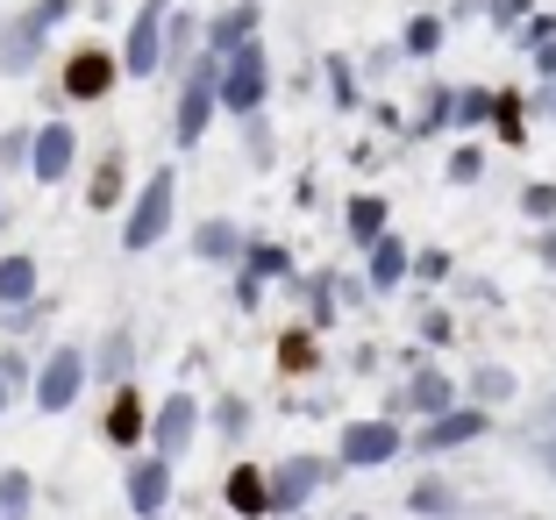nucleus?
I'll use <instances>...</instances> for the list:
<instances>
[{
  "label": "nucleus",
  "mask_w": 556,
  "mask_h": 520,
  "mask_svg": "<svg viewBox=\"0 0 556 520\" xmlns=\"http://www.w3.org/2000/svg\"><path fill=\"white\" fill-rule=\"evenodd\" d=\"M172 221H179V164H157V172L129 193V207H122V250H129V257L164 250Z\"/></svg>",
  "instance_id": "nucleus-1"
},
{
  "label": "nucleus",
  "mask_w": 556,
  "mask_h": 520,
  "mask_svg": "<svg viewBox=\"0 0 556 520\" xmlns=\"http://www.w3.org/2000/svg\"><path fill=\"white\" fill-rule=\"evenodd\" d=\"M214 114H222V58L200 50L193 65L179 72V93H172V143L200 150V136L214 129Z\"/></svg>",
  "instance_id": "nucleus-2"
},
{
  "label": "nucleus",
  "mask_w": 556,
  "mask_h": 520,
  "mask_svg": "<svg viewBox=\"0 0 556 520\" xmlns=\"http://www.w3.org/2000/svg\"><path fill=\"white\" fill-rule=\"evenodd\" d=\"M264 478H271V520H300L336 478H343V464L321 456V449H293V456H278V464H264Z\"/></svg>",
  "instance_id": "nucleus-3"
},
{
  "label": "nucleus",
  "mask_w": 556,
  "mask_h": 520,
  "mask_svg": "<svg viewBox=\"0 0 556 520\" xmlns=\"http://www.w3.org/2000/svg\"><path fill=\"white\" fill-rule=\"evenodd\" d=\"M400 456H407V421H393V414H364V421L336 428V464L343 471H386Z\"/></svg>",
  "instance_id": "nucleus-4"
},
{
  "label": "nucleus",
  "mask_w": 556,
  "mask_h": 520,
  "mask_svg": "<svg viewBox=\"0 0 556 520\" xmlns=\"http://www.w3.org/2000/svg\"><path fill=\"white\" fill-rule=\"evenodd\" d=\"M122 86V50L100 43V36H86V43L65 50V65H58V100H79V107H93V100H108Z\"/></svg>",
  "instance_id": "nucleus-5"
},
{
  "label": "nucleus",
  "mask_w": 556,
  "mask_h": 520,
  "mask_svg": "<svg viewBox=\"0 0 556 520\" xmlns=\"http://www.w3.org/2000/svg\"><path fill=\"white\" fill-rule=\"evenodd\" d=\"M264 100H271V50L243 43L222 58V114H236V122H250V114H264Z\"/></svg>",
  "instance_id": "nucleus-6"
},
{
  "label": "nucleus",
  "mask_w": 556,
  "mask_h": 520,
  "mask_svg": "<svg viewBox=\"0 0 556 520\" xmlns=\"http://www.w3.org/2000/svg\"><path fill=\"white\" fill-rule=\"evenodd\" d=\"M464 399V378H450L442 364H421L414 378H400V385H386V407L393 421H435V414H450Z\"/></svg>",
  "instance_id": "nucleus-7"
},
{
  "label": "nucleus",
  "mask_w": 556,
  "mask_h": 520,
  "mask_svg": "<svg viewBox=\"0 0 556 520\" xmlns=\"http://www.w3.org/2000/svg\"><path fill=\"white\" fill-rule=\"evenodd\" d=\"M86 385H93V364H86V350H79V342H50V357L36 364L29 399H36L43 414H72Z\"/></svg>",
  "instance_id": "nucleus-8"
},
{
  "label": "nucleus",
  "mask_w": 556,
  "mask_h": 520,
  "mask_svg": "<svg viewBox=\"0 0 556 520\" xmlns=\"http://www.w3.org/2000/svg\"><path fill=\"white\" fill-rule=\"evenodd\" d=\"M492 428H500V414L492 407H471V399H457L450 414H435V421H421L407 435L414 456H450V449H471V442H485Z\"/></svg>",
  "instance_id": "nucleus-9"
},
{
  "label": "nucleus",
  "mask_w": 556,
  "mask_h": 520,
  "mask_svg": "<svg viewBox=\"0 0 556 520\" xmlns=\"http://www.w3.org/2000/svg\"><path fill=\"white\" fill-rule=\"evenodd\" d=\"M179 0H136L129 15V36H122V79H164V15Z\"/></svg>",
  "instance_id": "nucleus-10"
},
{
  "label": "nucleus",
  "mask_w": 556,
  "mask_h": 520,
  "mask_svg": "<svg viewBox=\"0 0 556 520\" xmlns=\"http://www.w3.org/2000/svg\"><path fill=\"white\" fill-rule=\"evenodd\" d=\"M200 428H207V407H200V392L172 385V392L157 399V407H150V449L179 464V456L200 442Z\"/></svg>",
  "instance_id": "nucleus-11"
},
{
  "label": "nucleus",
  "mask_w": 556,
  "mask_h": 520,
  "mask_svg": "<svg viewBox=\"0 0 556 520\" xmlns=\"http://www.w3.org/2000/svg\"><path fill=\"white\" fill-rule=\"evenodd\" d=\"M72 172H79V129H72L65 114H50L43 129H36V143H29V179L36 186H65Z\"/></svg>",
  "instance_id": "nucleus-12"
},
{
  "label": "nucleus",
  "mask_w": 556,
  "mask_h": 520,
  "mask_svg": "<svg viewBox=\"0 0 556 520\" xmlns=\"http://www.w3.org/2000/svg\"><path fill=\"white\" fill-rule=\"evenodd\" d=\"M100 442L108 449H143L150 442V399H143V385H115L108 392V407H100Z\"/></svg>",
  "instance_id": "nucleus-13"
},
{
  "label": "nucleus",
  "mask_w": 556,
  "mask_h": 520,
  "mask_svg": "<svg viewBox=\"0 0 556 520\" xmlns=\"http://www.w3.org/2000/svg\"><path fill=\"white\" fill-rule=\"evenodd\" d=\"M172 478H179V464H172V456L136 449V456H129V471H122V492H129V506H136L143 520H157L164 506H172Z\"/></svg>",
  "instance_id": "nucleus-14"
},
{
  "label": "nucleus",
  "mask_w": 556,
  "mask_h": 520,
  "mask_svg": "<svg viewBox=\"0 0 556 520\" xmlns=\"http://www.w3.org/2000/svg\"><path fill=\"white\" fill-rule=\"evenodd\" d=\"M43 43H50V29L22 8L15 22H0V79H29L36 65H43Z\"/></svg>",
  "instance_id": "nucleus-15"
},
{
  "label": "nucleus",
  "mask_w": 556,
  "mask_h": 520,
  "mask_svg": "<svg viewBox=\"0 0 556 520\" xmlns=\"http://www.w3.org/2000/svg\"><path fill=\"white\" fill-rule=\"evenodd\" d=\"M407 278H414V243L386 228V236L364 250V286H371V300H386V293H400Z\"/></svg>",
  "instance_id": "nucleus-16"
},
{
  "label": "nucleus",
  "mask_w": 556,
  "mask_h": 520,
  "mask_svg": "<svg viewBox=\"0 0 556 520\" xmlns=\"http://www.w3.org/2000/svg\"><path fill=\"white\" fill-rule=\"evenodd\" d=\"M93 385L100 392H115V385H136V328L129 321H108V335L93 342Z\"/></svg>",
  "instance_id": "nucleus-17"
},
{
  "label": "nucleus",
  "mask_w": 556,
  "mask_h": 520,
  "mask_svg": "<svg viewBox=\"0 0 556 520\" xmlns=\"http://www.w3.org/2000/svg\"><path fill=\"white\" fill-rule=\"evenodd\" d=\"M257 36H264V0H229V8L207 15V50L214 58H229V50L257 43Z\"/></svg>",
  "instance_id": "nucleus-18"
},
{
  "label": "nucleus",
  "mask_w": 556,
  "mask_h": 520,
  "mask_svg": "<svg viewBox=\"0 0 556 520\" xmlns=\"http://www.w3.org/2000/svg\"><path fill=\"white\" fill-rule=\"evenodd\" d=\"M200 50H207V22H200L193 8H186V0H179V8L164 15V79H179V72L193 65Z\"/></svg>",
  "instance_id": "nucleus-19"
},
{
  "label": "nucleus",
  "mask_w": 556,
  "mask_h": 520,
  "mask_svg": "<svg viewBox=\"0 0 556 520\" xmlns=\"http://www.w3.org/2000/svg\"><path fill=\"white\" fill-rule=\"evenodd\" d=\"M250 250V236L229 221V214H207V221L193 228V264H222V271H236Z\"/></svg>",
  "instance_id": "nucleus-20"
},
{
  "label": "nucleus",
  "mask_w": 556,
  "mask_h": 520,
  "mask_svg": "<svg viewBox=\"0 0 556 520\" xmlns=\"http://www.w3.org/2000/svg\"><path fill=\"white\" fill-rule=\"evenodd\" d=\"M222 506L243 520H271V478H264V464H236L222 478Z\"/></svg>",
  "instance_id": "nucleus-21"
},
{
  "label": "nucleus",
  "mask_w": 556,
  "mask_h": 520,
  "mask_svg": "<svg viewBox=\"0 0 556 520\" xmlns=\"http://www.w3.org/2000/svg\"><path fill=\"white\" fill-rule=\"evenodd\" d=\"M86 207L93 214H122L129 207V157H122V150L93 157V172H86Z\"/></svg>",
  "instance_id": "nucleus-22"
},
{
  "label": "nucleus",
  "mask_w": 556,
  "mask_h": 520,
  "mask_svg": "<svg viewBox=\"0 0 556 520\" xmlns=\"http://www.w3.org/2000/svg\"><path fill=\"white\" fill-rule=\"evenodd\" d=\"M386 228H393V200H386V193H350L343 200V236L357 250H371Z\"/></svg>",
  "instance_id": "nucleus-23"
},
{
  "label": "nucleus",
  "mask_w": 556,
  "mask_h": 520,
  "mask_svg": "<svg viewBox=\"0 0 556 520\" xmlns=\"http://www.w3.org/2000/svg\"><path fill=\"white\" fill-rule=\"evenodd\" d=\"M29 300H43V271H36L29 250H8V257H0V314L29 307Z\"/></svg>",
  "instance_id": "nucleus-24"
},
{
  "label": "nucleus",
  "mask_w": 556,
  "mask_h": 520,
  "mask_svg": "<svg viewBox=\"0 0 556 520\" xmlns=\"http://www.w3.org/2000/svg\"><path fill=\"white\" fill-rule=\"evenodd\" d=\"M314 371H321V328L293 321L278 335V378H314Z\"/></svg>",
  "instance_id": "nucleus-25"
},
{
  "label": "nucleus",
  "mask_w": 556,
  "mask_h": 520,
  "mask_svg": "<svg viewBox=\"0 0 556 520\" xmlns=\"http://www.w3.org/2000/svg\"><path fill=\"white\" fill-rule=\"evenodd\" d=\"M514 392H521V378H514V364H478L471 378H464V399L471 407H514Z\"/></svg>",
  "instance_id": "nucleus-26"
},
{
  "label": "nucleus",
  "mask_w": 556,
  "mask_h": 520,
  "mask_svg": "<svg viewBox=\"0 0 556 520\" xmlns=\"http://www.w3.org/2000/svg\"><path fill=\"white\" fill-rule=\"evenodd\" d=\"M492 136L507 150H528V93H514V86H492Z\"/></svg>",
  "instance_id": "nucleus-27"
},
{
  "label": "nucleus",
  "mask_w": 556,
  "mask_h": 520,
  "mask_svg": "<svg viewBox=\"0 0 556 520\" xmlns=\"http://www.w3.org/2000/svg\"><path fill=\"white\" fill-rule=\"evenodd\" d=\"M407 513H421V520H457L464 513V499H457V485L450 478H414V492H407Z\"/></svg>",
  "instance_id": "nucleus-28"
},
{
  "label": "nucleus",
  "mask_w": 556,
  "mask_h": 520,
  "mask_svg": "<svg viewBox=\"0 0 556 520\" xmlns=\"http://www.w3.org/2000/svg\"><path fill=\"white\" fill-rule=\"evenodd\" d=\"M321 86H328V107H336V114H357V107H364L357 65H350L343 50H328V65H321Z\"/></svg>",
  "instance_id": "nucleus-29"
},
{
  "label": "nucleus",
  "mask_w": 556,
  "mask_h": 520,
  "mask_svg": "<svg viewBox=\"0 0 556 520\" xmlns=\"http://www.w3.org/2000/svg\"><path fill=\"white\" fill-rule=\"evenodd\" d=\"M492 122V86H450V129L471 136Z\"/></svg>",
  "instance_id": "nucleus-30"
},
{
  "label": "nucleus",
  "mask_w": 556,
  "mask_h": 520,
  "mask_svg": "<svg viewBox=\"0 0 556 520\" xmlns=\"http://www.w3.org/2000/svg\"><path fill=\"white\" fill-rule=\"evenodd\" d=\"M300 286V300H307V328H336V271H307V278H293Z\"/></svg>",
  "instance_id": "nucleus-31"
},
{
  "label": "nucleus",
  "mask_w": 556,
  "mask_h": 520,
  "mask_svg": "<svg viewBox=\"0 0 556 520\" xmlns=\"http://www.w3.org/2000/svg\"><path fill=\"white\" fill-rule=\"evenodd\" d=\"M250 421H257V407H250L243 392H222V399L207 407V428H214L222 442H243V435H250Z\"/></svg>",
  "instance_id": "nucleus-32"
},
{
  "label": "nucleus",
  "mask_w": 556,
  "mask_h": 520,
  "mask_svg": "<svg viewBox=\"0 0 556 520\" xmlns=\"http://www.w3.org/2000/svg\"><path fill=\"white\" fill-rule=\"evenodd\" d=\"M236 271L264 278V286H286V278H293V250H286V243H250V250H243V264H236Z\"/></svg>",
  "instance_id": "nucleus-33"
},
{
  "label": "nucleus",
  "mask_w": 556,
  "mask_h": 520,
  "mask_svg": "<svg viewBox=\"0 0 556 520\" xmlns=\"http://www.w3.org/2000/svg\"><path fill=\"white\" fill-rule=\"evenodd\" d=\"M442 43H450V15H414L400 29V58H435Z\"/></svg>",
  "instance_id": "nucleus-34"
},
{
  "label": "nucleus",
  "mask_w": 556,
  "mask_h": 520,
  "mask_svg": "<svg viewBox=\"0 0 556 520\" xmlns=\"http://www.w3.org/2000/svg\"><path fill=\"white\" fill-rule=\"evenodd\" d=\"M442 179H450V186H478V179H485V143L457 136V143H450V164H442Z\"/></svg>",
  "instance_id": "nucleus-35"
},
{
  "label": "nucleus",
  "mask_w": 556,
  "mask_h": 520,
  "mask_svg": "<svg viewBox=\"0 0 556 520\" xmlns=\"http://www.w3.org/2000/svg\"><path fill=\"white\" fill-rule=\"evenodd\" d=\"M29 506H36V478L29 471H0V520H29Z\"/></svg>",
  "instance_id": "nucleus-36"
},
{
  "label": "nucleus",
  "mask_w": 556,
  "mask_h": 520,
  "mask_svg": "<svg viewBox=\"0 0 556 520\" xmlns=\"http://www.w3.org/2000/svg\"><path fill=\"white\" fill-rule=\"evenodd\" d=\"M450 129V86H421V114L407 122V136H442Z\"/></svg>",
  "instance_id": "nucleus-37"
},
{
  "label": "nucleus",
  "mask_w": 556,
  "mask_h": 520,
  "mask_svg": "<svg viewBox=\"0 0 556 520\" xmlns=\"http://www.w3.org/2000/svg\"><path fill=\"white\" fill-rule=\"evenodd\" d=\"M36 364H43L36 350L8 342V350H0V385H8V392H29V385H36Z\"/></svg>",
  "instance_id": "nucleus-38"
},
{
  "label": "nucleus",
  "mask_w": 556,
  "mask_h": 520,
  "mask_svg": "<svg viewBox=\"0 0 556 520\" xmlns=\"http://www.w3.org/2000/svg\"><path fill=\"white\" fill-rule=\"evenodd\" d=\"M243 157H250V172H271V122H264V114H250L243 122Z\"/></svg>",
  "instance_id": "nucleus-39"
},
{
  "label": "nucleus",
  "mask_w": 556,
  "mask_h": 520,
  "mask_svg": "<svg viewBox=\"0 0 556 520\" xmlns=\"http://www.w3.org/2000/svg\"><path fill=\"white\" fill-rule=\"evenodd\" d=\"M414 278H421V286H450V278H457V257H450L442 243L414 250Z\"/></svg>",
  "instance_id": "nucleus-40"
},
{
  "label": "nucleus",
  "mask_w": 556,
  "mask_h": 520,
  "mask_svg": "<svg viewBox=\"0 0 556 520\" xmlns=\"http://www.w3.org/2000/svg\"><path fill=\"white\" fill-rule=\"evenodd\" d=\"M521 214H528L535 228H549V221H556V179H528V186H521Z\"/></svg>",
  "instance_id": "nucleus-41"
},
{
  "label": "nucleus",
  "mask_w": 556,
  "mask_h": 520,
  "mask_svg": "<svg viewBox=\"0 0 556 520\" xmlns=\"http://www.w3.org/2000/svg\"><path fill=\"white\" fill-rule=\"evenodd\" d=\"M457 342V314L450 307H421V350H450Z\"/></svg>",
  "instance_id": "nucleus-42"
},
{
  "label": "nucleus",
  "mask_w": 556,
  "mask_h": 520,
  "mask_svg": "<svg viewBox=\"0 0 556 520\" xmlns=\"http://www.w3.org/2000/svg\"><path fill=\"white\" fill-rule=\"evenodd\" d=\"M528 15H535V0H485V22H492L500 36H514Z\"/></svg>",
  "instance_id": "nucleus-43"
},
{
  "label": "nucleus",
  "mask_w": 556,
  "mask_h": 520,
  "mask_svg": "<svg viewBox=\"0 0 556 520\" xmlns=\"http://www.w3.org/2000/svg\"><path fill=\"white\" fill-rule=\"evenodd\" d=\"M29 143L36 129H0V172H29Z\"/></svg>",
  "instance_id": "nucleus-44"
},
{
  "label": "nucleus",
  "mask_w": 556,
  "mask_h": 520,
  "mask_svg": "<svg viewBox=\"0 0 556 520\" xmlns=\"http://www.w3.org/2000/svg\"><path fill=\"white\" fill-rule=\"evenodd\" d=\"M43 321H50V300H29V307H15V314H8L0 328H8V335H36Z\"/></svg>",
  "instance_id": "nucleus-45"
},
{
  "label": "nucleus",
  "mask_w": 556,
  "mask_h": 520,
  "mask_svg": "<svg viewBox=\"0 0 556 520\" xmlns=\"http://www.w3.org/2000/svg\"><path fill=\"white\" fill-rule=\"evenodd\" d=\"M549 36H556V15H542V8H535V15L514 29V50H535V43H549Z\"/></svg>",
  "instance_id": "nucleus-46"
},
{
  "label": "nucleus",
  "mask_w": 556,
  "mask_h": 520,
  "mask_svg": "<svg viewBox=\"0 0 556 520\" xmlns=\"http://www.w3.org/2000/svg\"><path fill=\"white\" fill-rule=\"evenodd\" d=\"M371 129H386V136H407V114H400V100H371Z\"/></svg>",
  "instance_id": "nucleus-47"
},
{
  "label": "nucleus",
  "mask_w": 556,
  "mask_h": 520,
  "mask_svg": "<svg viewBox=\"0 0 556 520\" xmlns=\"http://www.w3.org/2000/svg\"><path fill=\"white\" fill-rule=\"evenodd\" d=\"M229 293H236V307H243V314H257V307H264V278L236 271V286H229Z\"/></svg>",
  "instance_id": "nucleus-48"
},
{
  "label": "nucleus",
  "mask_w": 556,
  "mask_h": 520,
  "mask_svg": "<svg viewBox=\"0 0 556 520\" xmlns=\"http://www.w3.org/2000/svg\"><path fill=\"white\" fill-rule=\"evenodd\" d=\"M528 114H542V122H556V79H542V93H528Z\"/></svg>",
  "instance_id": "nucleus-49"
},
{
  "label": "nucleus",
  "mask_w": 556,
  "mask_h": 520,
  "mask_svg": "<svg viewBox=\"0 0 556 520\" xmlns=\"http://www.w3.org/2000/svg\"><path fill=\"white\" fill-rule=\"evenodd\" d=\"M528 58H535V79H556V36H549V43H535Z\"/></svg>",
  "instance_id": "nucleus-50"
},
{
  "label": "nucleus",
  "mask_w": 556,
  "mask_h": 520,
  "mask_svg": "<svg viewBox=\"0 0 556 520\" xmlns=\"http://www.w3.org/2000/svg\"><path fill=\"white\" fill-rule=\"evenodd\" d=\"M393 65H400V43H378L371 58H364V72H393Z\"/></svg>",
  "instance_id": "nucleus-51"
},
{
  "label": "nucleus",
  "mask_w": 556,
  "mask_h": 520,
  "mask_svg": "<svg viewBox=\"0 0 556 520\" xmlns=\"http://www.w3.org/2000/svg\"><path fill=\"white\" fill-rule=\"evenodd\" d=\"M535 257H542V264H556V221H549V228L535 236Z\"/></svg>",
  "instance_id": "nucleus-52"
},
{
  "label": "nucleus",
  "mask_w": 556,
  "mask_h": 520,
  "mask_svg": "<svg viewBox=\"0 0 556 520\" xmlns=\"http://www.w3.org/2000/svg\"><path fill=\"white\" fill-rule=\"evenodd\" d=\"M535 456H542V471L556 478V435H535Z\"/></svg>",
  "instance_id": "nucleus-53"
},
{
  "label": "nucleus",
  "mask_w": 556,
  "mask_h": 520,
  "mask_svg": "<svg viewBox=\"0 0 556 520\" xmlns=\"http://www.w3.org/2000/svg\"><path fill=\"white\" fill-rule=\"evenodd\" d=\"M86 8H93V15H108V8H115V0H86Z\"/></svg>",
  "instance_id": "nucleus-54"
},
{
  "label": "nucleus",
  "mask_w": 556,
  "mask_h": 520,
  "mask_svg": "<svg viewBox=\"0 0 556 520\" xmlns=\"http://www.w3.org/2000/svg\"><path fill=\"white\" fill-rule=\"evenodd\" d=\"M8 399H15V392H8V385H0V414H8Z\"/></svg>",
  "instance_id": "nucleus-55"
},
{
  "label": "nucleus",
  "mask_w": 556,
  "mask_h": 520,
  "mask_svg": "<svg viewBox=\"0 0 556 520\" xmlns=\"http://www.w3.org/2000/svg\"><path fill=\"white\" fill-rule=\"evenodd\" d=\"M0 228H8V207H0Z\"/></svg>",
  "instance_id": "nucleus-56"
},
{
  "label": "nucleus",
  "mask_w": 556,
  "mask_h": 520,
  "mask_svg": "<svg viewBox=\"0 0 556 520\" xmlns=\"http://www.w3.org/2000/svg\"><path fill=\"white\" fill-rule=\"evenodd\" d=\"M350 520H364V513H350Z\"/></svg>",
  "instance_id": "nucleus-57"
},
{
  "label": "nucleus",
  "mask_w": 556,
  "mask_h": 520,
  "mask_svg": "<svg viewBox=\"0 0 556 520\" xmlns=\"http://www.w3.org/2000/svg\"><path fill=\"white\" fill-rule=\"evenodd\" d=\"M157 520H164V513H157Z\"/></svg>",
  "instance_id": "nucleus-58"
}]
</instances>
